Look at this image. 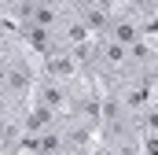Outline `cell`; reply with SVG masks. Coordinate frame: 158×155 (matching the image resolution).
<instances>
[{
	"mask_svg": "<svg viewBox=\"0 0 158 155\" xmlns=\"http://www.w3.org/2000/svg\"><path fill=\"white\" fill-rule=\"evenodd\" d=\"M40 81L37 74V59L30 55V52H15L7 63H4V92L15 100V104H30V96H33V85Z\"/></svg>",
	"mask_w": 158,
	"mask_h": 155,
	"instance_id": "6da1fadb",
	"label": "cell"
},
{
	"mask_svg": "<svg viewBox=\"0 0 158 155\" xmlns=\"http://www.w3.org/2000/svg\"><path fill=\"white\" fill-rule=\"evenodd\" d=\"M143 37H147V30H143V22H140V15H136V4H118V15L107 22V30L96 41L129 48V44H136V41H143Z\"/></svg>",
	"mask_w": 158,
	"mask_h": 155,
	"instance_id": "7a4b0ae2",
	"label": "cell"
},
{
	"mask_svg": "<svg viewBox=\"0 0 158 155\" xmlns=\"http://www.w3.org/2000/svg\"><path fill=\"white\" fill-rule=\"evenodd\" d=\"M81 81L74 85H66V81H48V78H40L37 85H33V96H30V104H40V107H48V111H55V115L66 118L70 111V104H74V92H77Z\"/></svg>",
	"mask_w": 158,
	"mask_h": 155,
	"instance_id": "3957f363",
	"label": "cell"
},
{
	"mask_svg": "<svg viewBox=\"0 0 158 155\" xmlns=\"http://www.w3.org/2000/svg\"><path fill=\"white\" fill-rule=\"evenodd\" d=\"M74 7V22H77L81 30L88 33V37L96 41L103 30H107V22L118 15V4H110V0H92V4H70Z\"/></svg>",
	"mask_w": 158,
	"mask_h": 155,
	"instance_id": "277c9868",
	"label": "cell"
},
{
	"mask_svg": "<svg viewBox=\"0 0 158 155\" xmlns=\"http://www.w3.org/2000/svg\"><path fill=\"white\" fill-rule=\"evenodd\" d=\"M37 74H40V78H48V81H66V85L81 81L77 63H74V52H70V48L52 52V55H40V59H37Z\"/></svg>",
	"mask_w": 158,
	"mask_h": 155,
	"instance_id": "5b68a950",
	"label": "cell"
},
{
	"mask_svg": "<svg viewBox=\"0 0 158 155\" xmlns=\"http://www.w3.org/2000/svg\"><path fill=\"white\" fill-rule=\"evenodd\" d=\"M63 122V115H55V111H48V107H40V104H30L26 107V137H40V133H48V129H55ZM22 137V140H26Z\"/></svg>",
	"mask_w": 158,
	"mask_h": 155,
	"instance_id": "8992f818",
	"label": "cell"
},
{
	"mask_svg": "<svg viewBox=\"0 0 158 155\" xmlns=\"http://www.w3.org/2000/svg\"><path fill=\"white\" fill-rule=\"evenodd\" d=\"M140 155H158V133H140Z\"/></svg>",
	"mask_w": 158,
	"mask_h": 155,
	"instance_id": "52a82bcc",
	"label": "cell"
},
{
	"mask_svg": "<svg viewBox=\"0 0 158 155\" xmlns=\"http://www.w3.org/2000/svg\"><path fill=\"white\" fill-rule=\"evenodd\" d=\"M0 155H4V152H0Z\"/></svg>",
	"mask_w": 158,
	"mask_h": 155,
	"instance_id": "ba28073f",
	"label": "cell"
}]
</instances>
